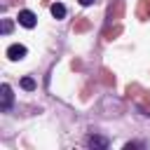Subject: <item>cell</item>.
I'll return each mask as SVG.
<instances>
[{
    "label": "cell",
    "instance_id": "cell-1",
    "mask_svg": "<svg viewBox=\"0 0 150 150\" xmlns=\"http://www.w3.org/2000/svg\"><path fill=\"white\" fill-rule=\"evenodd\" d=\"M122 16H124V0H115V2L108 7V21H110V23H112V21L117 23Z\"/></svg>",
    "mask_w": 150,
    "mask_h": 150
},
{
    "label": "cell",
    "instance_id": "cell-2",
    "mask_svg": "<svg viewBox=\"0 0 150 150\" xmlns=\"http://www.w3.org/2000/svg\"><path fill=\"white\" fill-rule=\"evenodd\" d=\"M12 98H14L12 87H9V84H2V87H0V108H2V110H9V108H12Z\"/></svg>",
    "mask_w": 150,
    "mask_h": 150
},
{
    "label": "cell",
    "instance_id": "cell-3",
    "mask_svg": "<svg viewBox=\"0 0 150 150\" xmlns=\"http://www.w3.org/2000/svg\"><path fill=\"white\" fill-rule=\"evenodd\" d=\"M26 56V47L23 45H9L7 47V59L9 61H21Z\"/></svg>",
    "mask_w": 150,
    "mask_h": 150
},
{
    "label": "cell",
    "instance_id": "cell-4",
    "mask_svg": "<svg viewBox=\"0 0 150 150\" xmlns=\"http://www.w3.org/2000/svg\"><path fill=\"white\" fill-rule=\"evenodd\" d=\"M16 19H19V23H21V26H26V28H33V26H35V21H38V19H35V14H33L30 9H21Z\"/></svg>",
    "mask_w": 150,
    "mask_h": 150
},
{
    "label": "cell",
    "instance_id": "cell-5",
    "mask_svg": "<svg viewBox=\"0 0 150 150\" xmlns=\"http://www.w3.org/2000/svg\"><path fill=\"white\" fill-rule=\"evenodd\" d=\"M89 28H91V21H89L87 16H77L75 23H73V30H75V33H87Z\"/></svg>",
    "mask_w": 150,
    "mask_h": 150
},
{
    "label": "cell",
    "instance_id": "cell-6",
    "mask_svg": "<svg viewBox=\"0 0 150 150\" xmlns=\"http://www.w3.org/2000/svg\"><path fill=\"white\" fill-rule=\"evenodd\" d=\"M136 16H138L141 21H148V19H150V2H148V0H138Z\"/></svg>",
    "mask_w": 150,
    "mask_h": 150
},
{
    "label": "cell",
    "instance_id": "cell-7",
    "mask_svg": "<svg viewBox=\"0 0 150 150\" xmlns=\"http://www.w3.org/2000/svg\"><path fill=\"white\" fill-rule=\"evenodd\" d=\"M87 145H89V148H98V150H105V148H108V141H105L103 136H96V134H94V136H89V138H87Z\"/></svg>",
    "mask_w": 150,
    "mask_h": 150
},
{
    "label": "cell",
    "instance_id": "cell-8",
    "mask_svg": "<svg viewBox=\"0 0 150 150\" xmlns=\"http://www.w3.org/2000/svg\"><path fill=\"white\" fill-rule=\"evenodd\" d=\"M120 33H122V26H120V23H115L112 28H105V33H103V38H105V40H115V38L120 35Z\"/></svg>",
    "mask_w": 150,
    "mask_h": 150
},
{
    "label": "cell",
    "instance_id": "cell-9",
    "mask_svg": "<svg viewBox=\"0 0 150 150\" xmlns=\"http://www.w3.org/2000/svg\"><path fill=\"white\" fill-rule=\"evenodd\" d=\"M52 16H54V19H63V16H66V7H63L61 2H54V5H52Z\"/></svg>",
    "mask_w": 150,
    "mask_h": 150
},
{
    "label": "cell",
    "instance_id": "cell-10",
    "mask_svg": "<svg viewBox=\"0 0 150 150\" xmlns=\"http://www.w3.org/2000/svg\"><path fill=\"white\" fill-rule=\"evenodd\" d=\"M101 80H103V84H108V87L115 84V77H112V73H110L108 68H101Z\"/></svg>",
    "mask_w": 150,
    "mask_h": 150
},
{
    "label": "cell",
    "instance_id": "cell-11",
    "mask_svg": "<svg viewBox=\"0 0 150 150\" xmlns=\"http://www.w3.org/2000/svg\"><path fill=\"white\" fill-rule=\"evenodd\" d=\"M138 91H141L138 84H129V87H127V98H138V96H141Z\"/></svg>",
    "mask_w": 150,
    "mask_h": 150
},
{
    "label": "cell",
    "instance_id": "cell-12",
    "mask_svg": "<svg viewBox=\"0 0 150 150\" xmlns=\"http://www.w3.org/2000/svg\"><path fill=\"white\" fill-rule=\"evenodd\" d=\"M21 87H23L26 91H33V89H35V80H33V77H23V80H21Z\"/></svg>",
    "mask_w": 150,
    "mask_h": 150
},
{
    "label": "cell",
    "instance_id": "cell-13",
    "mask_svg": "<svg viewBox=\"0 0 150 150\" xmlns=\"http://www.w3.org/2000/svg\"><path fill=\"white\" fill-rule=\"evenodd\" d=\"M9 30H12V21H9V19H5V21H2V33L7 35Z\"/></svg>",
    "mask_w": 150,
    "mask_h": 150
},
{
    "label": "cell",
    "instance_id": "cell-14",
    "mask_svg": "<svg viewBox=\"0 0 150 150\" xmlns=\"http://www.w3.org/2000/svg\"><path fill=\"white\" fill-rule=\"evenodd\" d=\"M141 98H143V103L150 108V91H143V96H141Z\"/></svg>",
    "mask_w": 150,
    "mask_h": 150
},
{
    "label": "cell",
    "instance_id": "cell-15",
    "mask_svg": "<svg viewBox=\"0 0 150 150\" xmlns=\"http://www.w3.org/2000/svg\"><path fill=\"white\" fill-rule=\"evenodd\" d=\"M91 2H94V0H80V5H84V7H87V5H91Z\"/></svg>",
    "mask_w": 150,
    "mask_h": 150
}]
</instances>
